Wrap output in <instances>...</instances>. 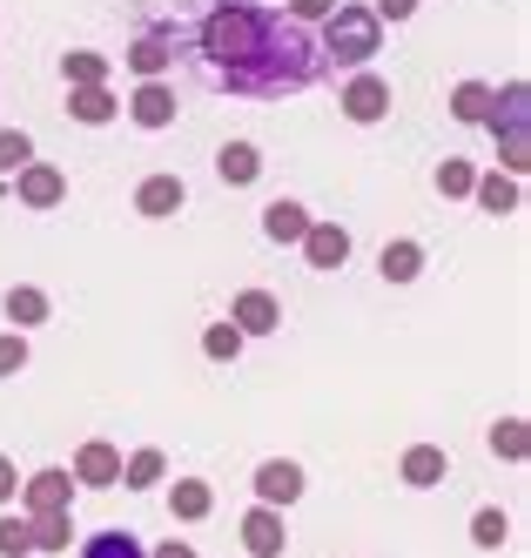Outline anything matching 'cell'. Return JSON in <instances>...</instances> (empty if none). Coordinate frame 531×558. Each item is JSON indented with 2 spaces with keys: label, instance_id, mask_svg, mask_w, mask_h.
<instances>
[{
  "label": "cell",
  "instance_id": "1",
  "mask_svg": "<svg viewBox=\"0 0 531 558\" xmlns=\"http://www.w3.org/2000/svg\"><path fill=\"white\" fill-rule=\"evenodd\" d=\"M195 48H202V61H209L216 88L256 95V101L303 95L316 74H323L316 41H310L290 14H269L263 0H222V8L202 21Z\"/></svg>",
  "mask_w": 531,
  "mask_h": 558
},
{
  "label": "cell",
  "instance_id": "2",
  "mask_svg": "<svg viewBox=\"0 0 531 558\" xmlns=\"http://www.w3.org/2000/svg\"><path fill=\"white\" fill-rule=\"evenodd\" d=\"M316 27H323V41H316L323 68L357 74V68H371V54H384V21H377L371 8H350V0H337V14H323Z\"/></svg>",
  "mask_w": 531,
  "mask_h": 558
},
{
  "label": "cell",
  "instance_id": "3",
  "mask_svg": "<svg viewBox=\"0 0 531 558\" xmlns=\"http://www.w3.org/2000/svg\"><path fill=\"white\" fill-rule=\"evenodd\" d=\"M337 108L350 114L357 129H371V122H384V114H390V82H384L377 68H357L350 82H343V101Z\"/></svg>",
  "mask_w": 531,
  "mask_h": 558
},
{
  "label": "cell",
  "instance_id": "4",
  "mask_svg": "<svg viewBox=\"0 0 531 558\" xmlns=\"http://www.w3.org/2000/svg\"><path fill=\"white\" fill-rule=\"evenodd\" d=\"M21 511L27 518H40V511H74V477H68V464H48V471H34V477H21Z\"/></svg>",
  "mask_w": 531,
  "mask_h": 558
},
{
  "label": "cell",
  "instance_id": "5",
  "mask_svg": "<svg viewBox=\"0 0 531 558\" xmlns=\"http://www.w3.org/2000/svg\"><path fill=\"white\" fill-rule=\"evenodd\" d=\"M68 477H74V485H88V492H114V485H121V445H108V437H88V445L74 451Z\"/></svg>",
  "mask_w": 531,
  "mask_h": 558
},
{
  "label": "cell",
  "instance_id": "6",
  "mask_svg": "<svg viewBox=\"0 0 531 558\" xmlns=\"http://www.w3.org/2000/svg\"><path fill=\"white\" fill-rule=\"evenodd\" d=\"M14 195H21V209H61L68 203V175L55 162H21L14 169Z\"/></svg>",
  "mask_w": 531,
  "mask_h": 558
},
{
  "label": "cell",
  "instance_id": "7",
  "mask_svg": "<svg viewBox=\"0 0 531 558\" xmlns=\"http://www.w3.org/2000/svg\"><path fill=\"white\" fill-rule=\"evenodd\" d=\"M297 498H303V464H290V458H263V464H256V505L290 511Z\"/></svg>",
  "mask_w": 531,
  "mask_h": 558
},
{
  "label": "cell",
  "instance_id": "8",
  "mask_svg": "<svg viewBox=\"0 0 531 558\" xmlns=\"http://www.w3.org/2000/svg\"><path fill=\"white\" fill-rule=\"evenodd\" d=\"M282 545H290L282 511L276 505H250V518H242V551H250V558H282Z\"/></svg>",
  "mask_w": 531,
  "mask_h": 558
},
{
  "label": "cell",
  "instance_id": "9",
  "mask_svg": "<svg viewBox=\"0 0 531 558\" xmlns=\"http://www.w3.org/2000/svg\"><path fill=\"white\" fill-rule=\"evenodd\" d=\"M182 203H189L182 175H142V189H135V216H148V222H169Z\"/></svg>",
  "mask_w": 531,
  "mask_h": 558
},
{
  "label": "cell",
  "instance_id": "10",
  "mask_svg": "<svg viewBox=\"0 0 531 558\" xmlns=\"http://www.w3.org/2000/svg\"><path fill=\"white\" fill-rule=\"evenodd\" d=\"M229 324H236L242 337H269V330H282V303H276L269 290H242V296L229 303Z\"/></svg>",
  "mask_w": 531,
  "mask_h": 558
},
{
  "label": "cell",
  "instance_id": "11",
  "mask_svg": "<svg viewBox=\"0 0 531 558\" xmlns=\"http://www.w3.org/2000/svg\"><path fill=\"white\" fill-rule=\"evenodd\" d=\"M129 122L148 129V135H161V129L176 122V88H169V82H142V88L129 95Z\"/></svg>",
  "mask_w": 531,
  "mask_h": 558
},
{
  "label": "cell",
  "instance_id": "12",
  "mask_svg": "<svg viewBox=\"0 0 531 558\" xmlns=\"http://www.w3.org/2000/svg\"><path fill=\"white\" fill-rule=\"evenodd\" d=\"M297 250L310 256V269H343L350 263V229L343 222H310Z\"/></svg>",
  "mask_w": 531,
  "mask_h": 558
},
{
  "label": "cell",
  "instance_id": "13",
  "mask_svg": "<svg viewBox=\"0 0 531 558\" xmlns=\"http://www.w3.org/2000/svg\"><path fill=\"white\" fill-rule=\"evenodd\" d=\"M397 477L411 492H437L444 477H451V458H444V445H411V451H403V464H397Z\"/></svg>",
  "mask_w": 531,
  "mask_h": 558
},
{
  "label": "cell",
  "instance_id": "14",
  "mask_svg": "<svg viewBox=\"0 0 531 558\" xmlns=\"http://www.w3.org/2000/svg\"><path fill=\"white\" fill-rule=\"evenodd\" d=\"M471 203H478L484 216H518L524 189H518V175H505V169H484V175L471 182Z\"/></svg>",
  "mask_w": 531,
  "mask_h": 558
},
{
  "label": "cell",
  "instance_id": "15",
  "mask_svg": "<svg viewBox=\"0 0 531 558\" xmlns=\"http://www.w3.org/2000/svg\"><path fill=\"white\" fill-rule=\"evenodd\" d=\"M310 222H316V216H310L303 203H290V195H276V203L263 209V235H269V243H282V250H297Z\"/></svg>",
  "mask_w": 531,
  "mask_h": 558
},
{
  "label": "cell",
  "instance_id": "16",
  "mask_svg": "<svg viewBox=\"0 0 531 558\" xmlns=\"http://www.w3.org/2000/svg\"><path fill=\"white\" fill-rule=\"evenodd\" d=\"M216 175H222L229 189H250V182L263 175V148H256V142H222V148H216Z\"/></svg>",
  "mask_w": 531,
  "mask_h": 558
},
{
  "label": "cell",
  "instance_id": "17",
  "mask_svg": "<svg viewBox=\"0 0 531 558\" xmlns=\"http://www.w3.org/2000/svg\"><path fill=\"white\" fill-rule=\"evenodd\" d=\"M169 511H176V525H202V518L216 511V485H202V477H176V485H169Z\"/></svg>",
  "mask_w": 531,
  "mask_h": 558
},
{
  "label": "cell",
  "instance_id": "18",
  "mask_svg": "<svg viewBox=\"0 0 531 558\" xmlns=\"http://www.w3.org/2000/svg\"><path fill=\"white\" fill-rule=\"evenodd\" d=\"M68 114H74L81 129H101V122H114V114H121V101H114L108 82H95V88H68Z\"/></svg>",
  "mask_w": 531,
  "mask_h": 558
},
{
  "label": "cell",
  "instance_id": "19",
  "mask_svg": "<svg viewBox=\"0 0 531 558\" xmlns=\"http://www.w3.org/2000/svg\"><path fill=\"white\" fill-rule=\"evenodd\" d=\"M129 61L142 82H161V74H169V61H176V48H169V34H135V48L121 54Z\"/></svg>",
  "mask_w": 531,
  "mask_h": 558
},
{
  "label": "cell",
  "instance_id": "20",
  "mask_svg": "<svg viewBox=\"0 0 531 558\" xmlns=\"http://www.w3.org/2000/svg\"><path fill=\"white\" fill-rule=\"evenodd\" d=\"M377 269H384V283H418V276H424V243H411V235H397V243H384Z\"/></svg>",
  "mask_w": 531,
  "mask_h": 558
},
{
  "label": "cell",
  "instance_id": "21",
  "mask_svg": "<svg viewBox=\"0 0 531 558\" xmlns=\"http://www.w3.org/2000/svg\"><path fill=\"white\" fill-rule=\"evenodd\" d=\"M27 538H34V551L61 558L74 545V511H40V518H27Z\"/></svg>",
  "mask_w": 531,
  "mask_h": 558
},
{
  "label": "cell",
  "instance_id": "22",
  "mask_svg": "<svg viewBox=\"0 0 531 558\" xmlns=\"http://www.w3.org/2000/svg\"><path fill=\"white\" fill-rule=\"evenodd\" d=\"M48 310H55V303H48V290H34V283H14V290H8V324H14V330L48 324Z\"/></svg>",
  "mask_w": 531,
  "mask_h": 558
},
{
  "label": "cell",
  "instance_id": "23",
  "mask_svg": "<svg viewBox=\"0 0 531 558\" xmlns=\"http://www.w3.org/2000/svg\"><path fill=\"white\" fill-rule=\"evenodd\" d=\"M161 477H169V458H161L155 445L135 451V458H121V485H129V492H155Z\"/></svg>",
  "mask_w": 531,
  "mask_h": 558
},
{
  "label": "cell",
  "instance_id": "24",
  "mask_svg": "<svg viewBox=\"0 0 531 558\" xmlns=\"http://www.w3.org/2000/svg\"><path fill=\"white\" fill-rule=\"evenodd\" d=\"M108 54H95V48H74V54H61V74H68V88H95V82H108Z\"/></svg>",
  "mask_w": 531,
  "mask_h": 558
},
{
  "label": "cell",
  "instance_id": "25",
  "mask_svg": "<svg viewBox=\"0 0 531 558\" xmlns=\"http://www.w3.org/2000/svg\"><path fill=\"white\" fill-rule=\"evenodd\" d=\"M471 182H478V169L464 162V155H444L437 162V195L444 203H471Z\"/></svg>",
  "mask_w": 531,
  "mask_h": 558
},
{
  "label": "cell",
  "instance_id": "26",
  "mask_svg": "<svg viewBox=\"0 0 531 558\" xmlns=\"http://www.w3.org/2000/svg\"><path fill=\"white\" fill-rule=\"evenodd\" d=\"M81 558H148V545L135 532H95V538H81Z\"/></svg>",
  "mask_w": 531,
  "mask_h": 558
},
{
  "label": "cell",
  "instance_id": "27",
  "mask_svg": "<svg viewBox=\"0 0 531 558\" xmlns=\"http://www.w3.org/2000/svg\"><path fill=\"white\" fill-rule=\"evenodd\" d=\"M242 343H250V337H242V330L229 324V316L202 330V356H209V364H236V356H242Z\"/></svg>",
  "mask_w": 531,
  "mask_h": 558
},
{
  "label": "cell",
  "instance_id": "28",
  "mask_svg": "<svg viewBox=\"0 0 531 558\" xmlns=\"http://www.w3.org/2000/svg\"><path fill=\"white\" fill-rule=\"evenodd\" d=\"M492 451L511 458V464H524V451H531V424H524V417H498V424H492Z\"/></svg>",
  "mask_w": 531,
  "mask_h": 558
},
{
  "label": "cell",
  "instance_id": "29",
  "mask_svg": "<svg viewBox=\"0 0 531 558\" xmlns=\"http://www.w3.org/2000/svg\"><path fill=\"white\" fill-rule=\"evenodd\" d=\"M511 538V518L498 511V505H484V511H471V545H484V551H498Z\"/></svg>",
  "mask_w": 531,
  "mask_h": 558
},
{
  "label": "cell",
  "instance_id": "30",
  "mask_svg": "<svg viewBox=\"0 0 531 558\" xmlns=\"http://www.w3.org/2000/svg\"><path fill=\"white\" fill-rule=\"evenodd\" d=\"M484 108H492V82H458L451 88V114H458V122H484Z\"/></svg>",
  "mask_w": 531,
  "mask_h": 558
},
{
  "label": "cell",
  "instance_id": "31",
  "mask_svg": "<svg viewBox=\"0 0 531 558\" xmlns=\"http://www.w3.org/2000/svg\"><path fill=\"white\" fill-rule=\"evenodd\" d=\"M21 162H34V135L27 129H0V175H14Z\"/></svg>",
  "mask_w": 531,
  "mask_h": 558
},
{
  "label": "cell",
  "instance_id": "32",
  "mask_svg": "<svg viewBox=\"0 0 531 558\" xmlns=\"http://www.w3.org/2000/svg\"><path fill=\"white\" fill-rule=\"evenodd\" d=\"M34 551V538H27V511L14 518V511H0V558H27Z\"/></svg>",
  "mask_w": 531,
  "mask_h": 558
},
{
  "label": "cell",
  "instance_id": "33",
  "mask_svg": "<svg viewBox=\"0 0 531 558\" xmlns=\"http://www.w3.org/2000/svg\"><path fill=\"white\" fill-rule=\"evenodd\" d=\"M21 371H27V330H8L0 337V384L21 377Z\"/></svg>",
  "mask_w": 531,
  "mask_h": 558
},
{
  "label": "cell",
  "instance_id": "34",
  "mask_svg": "<svg viewBox=\"0 0 531 558\" xmlns=\"http://www.w3.org/2000/svg\"><path fill=\"white\" fill-rule=\"evenodd\" d=\"M282 14H290L297 27H310V21H323V14H337V0H282Z\"/></svg>",
  "mask_w": 531,
  "mask_h": 558
},
{
  "label": "cell",
  "instance_id": "35",
  "mask_svg": "<svg viewBox=\"0 0 531 558\" xmlns=\"http://www.w3.org/2000/svg\"><path fill=\"white\" fill-rule=\"evenodd\" d=\"M14 492H21V471H14V458H8V451H0V511L14 505Z\"/></svg>",
  "mask_w": 531,
  "mask_h": 558
},
{
  "label": "cell",
  "instance_id": "36",
  "mask_svg": "<svg viewBox=\"0 0 531 558\" xmlns=\"http://www.w3.org/2000/svg\"><path fill=\"white\" fill-rule=\"evenodd\" d=\"M371 14H377V21H411L418 0H371Z\"/></svg>",
  "mask_w": 531,
  "mask_h": 558
},
{
  "label": "cell",
  "instance_id": "37",
  "mask_svg": "<svg viewBox=\"0 0 531 558\" xmlns=\"http://www.w3.org/2000/svg\"><path fill=\"white\" fill-rule=\"evenodd\" d=\"M148 558H195V545H182V538H169V545H155Z\"/></svg>",
  "mask_w": 531,
  "mask_h": 558
}]
</instances>
